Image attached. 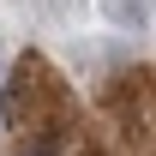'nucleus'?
I'll return each instance as SVG.
<instances>
[{"label":"nucleus","mask_w":156,"mask_h":156,"mask_svg":"<svg viewBox=\"0 0 156 156\" xmlns=\"http://www.w3.org/2000/svg\"><path fill=\"white\" fill-rule=\"evenodd\" d=\"M102 12H108V24L114 30H150V0H102Z\"/></svg>","instance_id":"nucleus-1"}]
</instances>
